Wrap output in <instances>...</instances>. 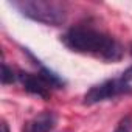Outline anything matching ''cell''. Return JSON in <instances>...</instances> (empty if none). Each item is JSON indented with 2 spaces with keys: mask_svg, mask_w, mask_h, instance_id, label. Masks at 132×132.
<instances>
[{
  "mask_svg": "<svg viewBox=\"0 0 132 132\" xmlns=\"http://www.w3.org/2000/svg\"><path fill=\"white\" fill-rule=\"evenodd\" d=\"M39 76L45 81V84L50 87V89H62L65 86V81L57 75L54 73L53 70L44 67V65H40V70H39Z\"/></svg>",
  "mask_w": 132,
  "mask_h": 132,
  "instance_id": "6",
  "label": "cell"
},
{
  "mask_svg": "<svg viewBox=\"0 0 132 132\" xmlns=\"http://www.w3.org/2000/svg\"><path fill=\"white\" fill-rule=\"evenodd\" d=\"M113 132H132V115H124L118 121Z\"/></svg>",
  "mask_w": 132,
  "mask_h": 132,
  "instance_id": "8",
  "label": "cell"
},
{
  "mask_svg": "<svg viewBox=\"0 0 132 132\" xmlns=\"http://www.w3.org/2000/svg\"><path fill=\"white\" fill-rule=\"evenodd\" d=\"M22 16L51 27H59L67 20V10L59 2L51 0H20L13 3Z\"/></svg>",
  "mask_w": 132,
  "mask_h": 132,
  "instance_id": "2",
  "label": "cell"
},
{
  "mask_svg": "<svg viewBox=\"0 0 132 132\" xmlns=\"http://www.w3.org/2000/svg\"><path fill=\"white\" fill-rule=\"evenodd\" d=\"M2 132H10V127L6 124V121H2Z\"/></svg>",
  "mask_w": 132,
  "mask_h": 132,
  "instance_id": "10",
  "label": "cell"
},
{
  "mask_svg": "<svg viewBox=\"0 0 132 132\" xmlns=\"http://www.w3.org/2000/svg\"><path fill=\"white\" fill-rule=\"evenodd\" d=\"M123 76H124L127 81H132V67H129V69L123 73Z\"/></svg>",
  "mask_w": 132,
  "mask_h": 132,
  "instance_id": "9",
  "label": "cell"
},
{
  "mask_svg": "<svg viewBox=\"0 0 132 132\" xmlns=\"http://www.w3.org/2000/svg\"><path fill=\"white\" fill-rule=\"evenodd\" d=\"M54 124H56L54 113L50 110H44L25 124L23 132H50L53 130Z\"/></svg>",
  "mask_w": 132,
  "mask_h": 132,
  "instance_id": "5",
  "label": "cell"
},
{
  "mask_svg": "<svg viewBox=\"0 0 132 132\" xmlns=\"http://www.w3.org/2000/svg\"><path fill=\"white\" fill-rule=\"evenodd\" d=\"M2 70H3V73H2V84H13L16 79H17V75L14 73V70L10 67L8 64H5L3 62V65H2Z\"/></svg>",
  "mask_w": 132,
  "mask_h": 132,
  "instance_id": "7",
  "label": "cell"
},
{
  "mask_svg": "<svg viewBox=\"0 0 132 132\" xmlns=\"http://www.w3.org/2000/svg\"><path fill=\"white\" fill-rule=\"evenodd\" d=\"M62 44L72 51L98 56L104 61H120L123 56L121 45L109 34L87 27H73L67 30L62 37Z\"/></svg>",
  "mask_w": 132,
  "mask_h": 132,
  "instance_id": "1",
  "label": "cell"
},
{
  "mask_svg": "<svg viewBox=\"0 0 132 132\" xmlns=\"http://www.w3.org/2000/svg\"><path fill=\"white\" fill-rule=\"evenodd\" d=\"M17 79L22 82L23 89H25L28 93L37 95V96H40V98H44V100H47V98L50 96V87H48V86L45 84V81L39 76V73L34 75V73H28V72L20 70L19 75H17Z\"/></svg>",
  "mask_w": 132,
  "mask_h": 132,
  "instance_id": "4",
  "label": "cell"
},
{
  "mask_svg": "<svg viewBox=\"0 0 132 132\" xmlns=\"http://www.w3.org/2000/svg\"><path fill=\"white\" fill-rule=\"evenodd\" d=\"M132 92L130 87V81H127L123 75L120 78H113V79H107L101 84H96L93 87H90L86 95H84V104L92 106L106 100H112L115 96H120L123 93H129Z\"/></svg>",
  "mask_w": 132,
  "mask_h": 132,
  "instance_id": "3",
  "label": "cell"
}]
</instances>
